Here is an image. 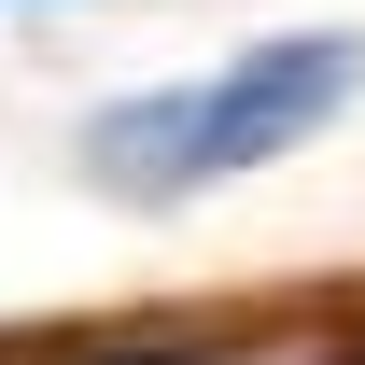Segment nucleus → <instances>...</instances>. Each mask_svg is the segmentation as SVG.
Returning <instances> with one entry per match:
<instances>
[{
	"mask_svg": "<svg viewBox=\"0 0 365 365\" xmlns=\"http://www.w3.org/2000/svg\"><path fill=\"white\" fill-rule=\"evenodd\" d=\"M365 85V43L351 29H267V43L211 56V71H182V85H127L98 98L85 127H71V169L98 197H127V211H182V197H211V182H253L281 155H309Z\"/></svg>",
	"mask_w": 365,
	"mask_h": 365,
	"instance_id": "1",
	"label": "nucleus"
}]
</instances>
